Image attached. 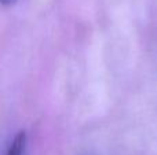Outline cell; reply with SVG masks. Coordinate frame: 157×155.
Masks as SVG:
<instances>
[{
  "mask_svg": "<svg viewBox=\"0 0 157 155\" xmlns=\"http://www.w3.org/2000/svg\"><path fill=\"white\" fill-rule=\"evenodd\" d=\"M25 147H26V133L24 131H19L14 136L6 155H24Z\"/></svg>",
  "mask_w": 157,
  "mask_h": 155,
  "instance_id": "1",
  "label": "cell"
}]
</instances>
